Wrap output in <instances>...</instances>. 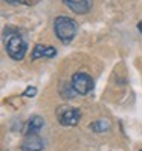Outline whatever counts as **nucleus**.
I'll use <instances>...</instances> for the list:
<instances>
[{
	"label": "nucleus",
	"instance_id": "obj_5",
	"mask_svg": "<svg viewBox=\"0 0 142 151\" xmlns=\"http://www.w3.org/2000/svg\"><path fill=\"white\" fill-rule=\"evenodd\" d=\"M43 148H44V142L38 134H28L22 144L23 151H43Z\"/></svg>",
	"mask_w": 142,
	"mask_h": 151
},
{
	"label": "nucleus",
	"instance_id": "obj_1",
	"mask_svg": "<svg viewBox=\"0 0 142 151\" xmlns=\"http://www.w3.org/2000/svg\"><path fill=\"white\" fill-rule=\"evenodd\" d=\"M5 44H6V52L12 60H23L28 50V44L23 40V37L17 32L6 29L5 31Z\"/></svg>",
	"mask_w": 142,
	"mask_h": 151
},
{
	"label": "nucleus",
	"instance_id": "obj_8",
	"mask_svg": "<svg viewBox=\"0 0 142 151\" xmlns=\"http://www.w3.org/2000/svg\"><path fill=\"white\" fill-rule=\"evenodd\" d=\"M44 121L41 116L35 114V116H31L28 121V134H38V131L43 128Z\"/></svg>",
	"mask_w": 142,
	"mask_h": 151
},
{
	"label": "nucleus",
	"instance_id": "obj_9",
	"mask_svg": "<svg viewBox=\"0 0 142 151\" xmlns=\"http://www.w3.org/2000/svg\"><path fill=\"white\" fill-rule=\"evenodd\" d=\"M90 128L95 133H102V131H107L110 128V124L107 121H95L90 124Z\"/></svg>",
	"mask_w": 142,
	"mask_h": 151
},
{
	"label": "nucleus",
	"instance_id": "obj_4",
	"mask_svg": "<svg viewBox=\"0 0 142 151\" xmlns=\"http://www.w3.org/2000/svg\"><path fill=\"white\" fill-rule=\"evenodd\" d=\"M70 84H72L74 90L78 95H87L93 90V79L90 75L83 73V72H76L74 73L72 79H70Z\"/></svg>",
	"mask_w": 142,
	"mask_h": 151
},
{
	"label": "nucleus",
	"instance_id": "obj_7",
	"mask_svg": "<svg viewBox=\"0 0 142 151\" xmlns=\"http://www.w3.org/2000/svg\"><path fill=\"white\" fill-rule=\"evenodd\" d=\"M57 55V49L52 46H46V44H35V47L32 50V60L38 58H52Z\"/></svg>",
	"mask_w": 142,
	"mask_h": 151
},
{
	"label": "nucleus",
	"instance_id": "obj_11",
	"mask_svg": "<svg viewBox=\"0 0 142 151\" xmlns=\"http://www.w3.org/2000/svg\"><path fill=\"white\" fill-rule=\"evenodd\" d=\"M23 3H26V5H37L40 0H22Z\"/></svg>",
	"mask_w": 142,
	"mask_h": 151
},
{
	"label": "nucleus",
	"instance_id": "obj_3",
	"mask_svg": "<svg viewBox=\"0 0 142 151\" xmlns=\"http://www.w3.org/2000/svg\"><path fill=\"white\" fill-rule=\"evenodd\" d=\"M57 118L61 125L64 127H74L79 122L81 118V111L75 107H69V105H63L57 110Z\"/></svg>",
	"mask_w": 142,
	"mask_h": 151
},
{
	"label": "nucleus",
	"instance_id": "obj_2",
	"mask_svg": "<svg viewBox=\"0 0 142 151\" xmlns=\"http://www.w3.org/2000/svg\"><path fill=\"white\" fill-rule=\"evenodd\" d=\"M76 23L72 20V19H69V17H64V15H61V17H57L55 22H54V31H55V35L58 37L60 41H63V43H69V41H72L74 37H75V34H76Z\"/></svg>",
	"mask_w": 142,
	"mask_h": 151
},
{
	"label": "nucleus",
	"instance_id": "obj_10",
	"mask_svg": "<svg viewBox=\"0 0 142 151\" xmlns=\"http://www.w3.org/2000/svg\"><path fill=\"white\" fill-rule=\"evenodd\" d=\"M35 95H37V88L35 87H28L23 93V96H28V98H34Z\"/></svg>",
	"mask_w": 142,
	"mask_h": 151
},
{
	"label": "nucleus",
	"instance_id": "obj_13",
	"mask_svg": "<svg viewBox=\"0 0 142 151\" xmlns=\"http://www.w3.org/2000/svg\"><path fill=\"white\" fill-rule=\"evenodd\" d=\"M138 29H139V31H141V34H142V22L138 24Z\"/></svg>",
	"mask_w": 142,
	"mask_h": 151
},
{
	"label": "nucleus",
	"instance_id": "obj_12",
	"mask_svg": "<svg viewBox=\"0 0 142 151\" xmlns=\"http://www.w3.org/2000/svg\"><path fill=\"white\" fill-rule=\"evenodd\" d=\"M5 2H8V3H23L22 0H5Z\"/></svg>",
	"mask_w": 142,
	"mask_h": 151
},
{
	"label": "nucleus",
	"instance_id": "obj_6",
	"mask_svg": "<svg viewBox=\"0 0 142 151\" xmlns=\"http://www.w3.org/2000/svg\"><path fill=\"white\" fill-rule=\"evenodd\" d=\"M75 14H87L92 8V0H63Z\"/></svg>",
	"mask_w": 142,
	"mask_h": 151
}]
</instances>
